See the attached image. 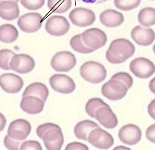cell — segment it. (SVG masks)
<instances>
[{
    "instance_id": "13",
    "label": "cell",
    "mask_w": 155,
    "mask_h": 150,
    "mask_svg": "<svg viewBox=\"0 0 155 150\" xmlns=\"http://www.w3.org/2000/svg\"><path fill=\"white\" fill-rule=\"evenodd\" d=\"M31 130V126L26 120L19 119L10 123L7 135L15 140L23 141L27 138Z\"/></svg>"
},
{
    "instance_id": "36",
    "label": "cell",
    "mask_w": 155,
    "mask_h": 150,
    "mask_svg": "<svg viewBox=\"0 0 155 150\" xmlns=\"http://www.w3.org/2000/svg\"><path fill=\"white\" fill-rule=\"evenodd\" d=\"M146 134V138L149 141L155 143V124L151 125L147 128Z\"/></svg>"
},
{
    "instance_id": "34",
    "label": "cell",
    "mask_w": 155,
    "mask_h": 150,
    "mask_svg": "<svg viewBox=\"0 0 155 150\" xmlns=\"http://www.w3.org/2000/svg\"><path fill=\"white\" fill-rule=\"evenodd\" d=\"M20 150H42L41 144L36 141L30 140L23 142L20 148Z\"/></svg>"
},
{
    "instance_id": "12",
    "label": "cell",
    "mask_w": 155,
    "mask_h": 150,
    "mask_svg": "<svg viewBox=\"0 0 155 150\" xmlns=\"http://www.w3.org/2000/svg\"><path fill=\"white\" fill-rule=\"evenodd\" d=\"M43 17L36 12L28 13L21 16L17 24L22 31L31 33L40 30L42 25Z\"/></svg>"
},
{
    "instance_id": "25",
    "label": "cell",
    "mask_w": 155,
    "mask_h": 150,
    "mask_svg": "<svg viewBox=\"0 0 155 150\" xmlns=\"http://www.w3.org/2000/svg\"><path fill=\"white\" fill-rule=\"evenodd\" d=\"M138 21L141 25L149 27L155 24V8L147 7L143 8L138 15Z\"/></svg>"
},
{
    "instance_id": "11",
    "label": "cell",
    "mask_w": 155,
    "mask_h": 150,
    "mask_svg": "<svg viewBox=\"0 0 155 150\" xmlns=\"http://www.w3.org/2000/svg\"><path fill=\"white\" fill-rule=\"evenodd\" d=\"M53 90L62 94H70L76 89V84L72 78L63 74H55L49 80Z\"/></svg>"
},
{
    "instance_id": "19",
    "label": "cell",
    "mask_w": 155,
    "mask_h": 150,
    "mask_svg": "<svg viewBox=\"0 0 155 150\" xmlns=\"http://www.w3.org/2000/svg\"><path fill=\"white\" fill-rule=\"evenodd\" d=\"M45 103L40 98L32 96L23 97L20 107L23 111L30 114H37L42 112Z\"/></svg>"
},
{
    "instance_id": "42",
    "label": "cell",
    "mask_w": 155,
    "mask_h": 150,
    "mask_svg": "<svg viewBox=\"0 0 155 150\" xmlns=\"http://www.w3.org/2000/svg\"><path fill=\"white\" fill-rule=\"evenodd\" d=\"M153 51L154 53L155 54V44L153 47Z\"/></svg>"
},
{
    "instance_id": "35",
    "label": "cell",
    "mask_w": 155,
    "mask_h": 150,
    "mask_svg": "<svg viewBox=\"0 0 155 150\" xmlns=\"http://www.w3.org/2000/svg\"><path fill=\"white\" fill-rule=\"evenodd\" d=\"M88 147L85 144L78 142H73L69 143L65 148V150H88Z\"/></svg>"
},
{
    "instance_id": "23",
    "label": "cell",
    "mask_w": 155,
    "mask_h": 150,
    "mask_svg": "<svg viewBox=\"0 0 155 150\" xmlns=\"http://www.w3.org/2000/svg\"><path fill=\"white\" fill-rule=\"evenodd\" d=\"M97 123L89 120H85L79 122L75 125L74 133L78 139L87 141L88 135L94 129L99 128Z\"/></svg>"
},
{
    "instance_id": "38",
    "label": "cell",
    "mask_w": 155,
    "mask_h": 150,
    "mask_svg": "<svg viewBox=\"0 0 155 150\" xmlns=\"http://www.w3.org/2000/svg\"><path fill=\"white\" fill-rule=\"evenodd\" d=\"M6 123V120L5 116L0 112V132L3 130Z\"/></svg>"
},
{
    "instance_id": "6",
    "label": "cell",
    "mask_w": 155,
    "mask_h": 150,
    "mask_svg": "<svg viewBox=\"0 0 155 150\" xmlns=\"http://www.w3.org/2000/svg\"><path fill=\"white\" fill-rule=\"evenodd\" d=\"M84 44L94 51L104 46L107 42V36L104 32L97 28L87 29L81 34Z\"/></svg>"
},
{
    "instance_id": "26",
    "label": "cell",
    "mask_w": 155,
    "mask_h": 150,
    "mask_svg": "<svg viewBox=\"0 0 155 150\" xmlns=\"http://www.w3.org/2000/svg\"><path fill=\"white\" fill-rule=\"evenodd\" d=\"M72 4L71 0H48L47 6L53 12L62 14L67 12Z\"/></svg>"
},
{
    "instance_id": "29",
    "label": "cell",
    "mask_w": 155,
    "mask_h": 150,
    "mask_svg": "<svg viewBox=\"0 0 155 150\" xmlns=\"http://www.w3.org/2000/svg\"><path fill=\"white\" fill-rule=\"evenodd\" d=\"M102 99L94 98L90 99L86 103L85 111L87 114L92 118H94L95 112L101 106L107 105Z\"/></svg>"
},
{
    "instance_id": "5",
    "label": "cell",
    "mask_w": 155,
    "mask_h": 150,
    "mask_svg": "<svg viewBox=\"0 0 155 150\" xmlns=\"http://www.w3.org/2000/svg\"><path fill=\"white\" fill-rule=\"evenodd\" d=\"M77 63L75 55L70 51L58 52L51 60V65L57 72H67L73 69Z\"/></svg>"
},
{
    "instance_id": "40",
    "label": "cell",
    "mask_w": 155,
    "mask_h": 150,
    "mask_svg": "<svg viewBox=\"0 0 155 150\" xmlns=\"http://www.w3.org/2000/svg\"><path fill=\"white\" fill-rule=\"evenodd\" d=\"M149 87L151 91L155 94V77L150 82Z\"/></svg>"
},
{
    "instance_id": "7",
    "label": "cell",
    "mask_w": 155,
    "mask_h": 150,
    "mask_svg": "<svg viewBox=\"0 0 155 150\" xmlns=\"http://www.w3.org/2000/svg\"><path fill=\"white\" fill-rule=\"evenodd\" d=\"M130 71L140 79H147L155 72V65L147 58L139 57L133 60L129 66Z\"/></svg>"
},
{
    "instance_id": "21",
    "label": "cell",
    "mask_w": 155,
    "mask_h": 150,
    "mask_svg": "<svg viewBox=\"0 0 155 150\" xmlns=\"http://www.w3.org/2000/svg\"><path fill=\"white\" fill-rule=\"evenodd\" d=\"M20 15L18 4L12 1L0 2V17L3 20L11 21L15 20Z\"/></svg>"
},
{
    "instance_id": "30",
    "label": "cell",
    "mask_w": 155,
    "mask_h": 150,
    "mask_svg": "<svg viewBox=\"0 0 155 150\" xmlns=\"http://www.w3.org/2000/svg\"><path fill=\"white\" fill-rule=\"evenodd\" d=\"M15 54L9 49H3L0 51V68L5 70L10 69V63Z\"/></svg>"
},
{
    "instance_id": "10",
    "label": "cell",
    "mask_w": 155,
    "mask_h": 150,
    "mask_svg": "<svg viewBox=\"0 0 155 150\" xmlns=\"http://www.w3.org/2000/svg\"><path fill=\"white\" fill-rule=\"evenodd\" d=\"M71 22L76 26L85 27L92 25L96 20L93 11L84 7H78L71 11L69 15Z\"/></svg>"
},
{
    "instance_id": "32",
    "label": "cell",
    "mask_w": 155,
    "mask_h": 150,
    "mask_svg": "<svg viewBox=\"0 0 155 150\" xmlns=\"http://www.w3.org/2000/svg\"><path fill=\"white\" fill-rule=\"evenodd\" d=\"M22 141L15 140L6 135L4 140L5 146L8 149L11 150H20V147L22 143Z\"/></svg>"
},
{
    "instance_id": "24",
    "label": "cell",
    "mask_w": 155,
    "mask_h": 150,
    "mask_svg": "<svg viewBox=\"0 0 155 150\" xmlns=\"http://www.w3.org/2000/svg\"><path fill=\"white\" fill-rule=\"evenodd\" d=\"M19 36L18 30L14 25L5 24L0 26V41L5 43L13 42Z\"/></svg>"
},
{
    "instance_id": "1",
    "label": "cell",
    "mask_w": 155,
    "mask_h": 150,
    "mask_svg": "<svg viewBox=\"0 0 155 150\" xmlns=\"http://www.w3.org/2000/svg\"><path fill=\"white\" fill-rule=\"evenodd\" d=\"M135 47L129 40L119 38L113 41L106 53L107 60L113 64L123 63L133 56Z\"/></svg>"
},
{
    "instance_id": "15",
    "label": "cell",
    "mask_w": 155,
    "mask_h": 150,
    "mask_svg": "<svg viewBox=\"0 0 155 150\" xmlns=\"http://www.w3.org/2000/svg\"><path fill=\"white\" fill-rule=\"evenodd\" d=\"M118 138L123 143L133 146L137 144L141 140L142 131L137 125L127 124L119 130Z\"/></svg>"
},
{
    "instance_id": "4",
    "label": "cell",
    "mask_w": 155,
    "mask_h": 150,
    "mask_svg": "<svg viewBox=\"0 0 155 150\" xmlns=\"http://www.w3.org/2000/svg\"><path fill=\"white\" fill-rule=\"evenodd\" d=\"M129 89L128 85L121 80L111 78L102 86L101 92L108 99L117 101L124 98Z\"/></svg>"
},
{
    "instance_id": "14",
    "label": "cell",
    "mask_w": 155,
    "mask_h": 150,
    "mask_svg": "<svg viewBox=\"0 0 155 150\" xmlns=\"http://www.w3.org/2000/svg\"><path fill=\"white\" fill-rule=\"evenodd\" d=\"M10 69L20 74L31 72L35 67V62L32 57L26 54H15L11 60Z\"/></svg>"
},
{
    "instance_id": "16",
    "label": "cell",
    "mask_w": 155,
    "mask_h": 150,
    "mask_svg": "<svg viewBox=\"0 0 155 150\" xmlns=\"http://www.w3.org/2000/svg\"><path fill=\"white\" fill-rule=\"evenodd\" d=\"M94 119L107 129H114L118 124L116 115L108 104L98 108L95 112Z\"/></svg>"
},
{
    "instance_id": "18",
    "label": "cell",
    "mask_w": 155,
    "mask_h": 150,
    "mask_svg": "<svg viewBox=\"0 0 155 150\" xmlns=\"http://www.w3.org/2000/svg\"><path fill=\"white\" fill-rule=\"evenodd\" d=\"M131 37L138 45L147 46L155 40L154 31L151 28H145L140 25L135 26L131 33Z\"/></svg>"
},
{
    "instance_id": "27",
    "label": "cell",
    "mask_w": 155,
    "mask_h": 150,
    "mask_svg": "<svg viewBox=\"0 0 155 150\" xmlns=\"http://www.w3.org/2000/svg\"><path fill=\"white\" fill-rule=\"evenodd\" d=\"M70 43L71 48L79 53L87 54L94 51L84 44L81 38V34H76L73 36L70 41Z\"/></svg>"
},
{
    "instance_id": "37",
    "label": "cell",
    "mask_w": 155,
    "mask_h": 150,
    "mask_svg": "<svg viewBox=\"0 0 155 150\" xmlns=\"http://www.w3.org/2000/svg\"><path fill=\"white\" fill-rule=\"evenodd\" d=\"M147 111L151 118L155 120V99L153 100L148 105Z\"/></svg>"
},
{
    "instance_id": "22",
    "label": "cell",
    "mask_w": 155,
    "mask_h": 150,
    "mask_svg": "<svg viewBox=\"0 0 155 150\" xmlns=\"http://www.w3.org/2000/svg\"><path fill=\"white\" fill-rule=\"evenodd\" d=\"M49 95V90L47 86L41 83H34L26 87L22 94V97L32 96L41 99L45 103Z\"/></svg>"
},
{
    "instance_id": "9",
    "label": "cell",
    "mask_w": 155,
    "mask_h": 150,
    "mask_svg": "<svg viewBox=\"0 0 155 150\" xmlns=\"http://www.w3.org/2000/svg\"><path fill=\"white\" fill-rule=\"evenodd\" d=\"M70 27V23L65 17L53 15L46 21L45 29L51 35L59 37L66 34L69 31Z\"/></svg>"
},
{
    "instance_id": "8",
    "label": "cell",
    "mask_w": 155,
    "mask_h": 150,
    "mask_svg": "<svg viewBox=\"0 0 155 150\" xmlns=\"http://www.w3.org/2000/svg\"><path fill=\"white\" fill-rule=\"evenodd\" d=\"M87 141L94 147L100 149H108L114 144L113 136L100 127L94 129L90 132Z\"/></svg>"
},
{
    "instance_id": "39",
    "label": "cell",
    "mask_w": 155,
    "mask_h": 150,
    "mask_svg": "<svg viewBox=\"0 0 155 150\" xmlns=\"http://www.w3.org/2000/svg\"><path fill=\"white\" fill-rule=\"evenodd\" d=\"M78 2H82L86 3L100 4L108 0H75Z\"/></svg>"
},
{
    "instance_id": "20",
    "label": "cell",
    "mask_w": 155,
    "mask_h": 150,
    "mask_svg": "<svg viewBox=\"0 0 155 150\" xmlns=\"http://www.w3.org/2000/svg\"><path fill=\"white\" fill-rule=\"evenodd\" d=\"M100 22L106 27L114 28L123 23L124 15L121 12L113 9H107L102 12L99 16Z\"/></svg>"
},
{
    "instance_id": "41",
    "label": "cell",
    "mask_w": 155,
    "mask_h": 150,
    "mask_svg": "<svg viewBox=\"0 0 155 150\" xmlns=\"http://www.w3.org/2000/svg\"><path fill=\"white\" fill-rule=\"evenodd\" d=\"M14 1V2H16V3H18L19 2V0H0V2H3V1Z\"/></svg>"
},
{
    "instance_id": "3",
    "label": "cell",
    "mask_w": 155,
    "mask_h": 150,
    "mask_svg": "<svg viewBox=\"0 0 155 150\" xmlns=\"http://www.w3.org/2000/svg\"><path fill=\"white\" fill-rule=\"evenodd\" d=\"M80 74L82 78L86 81L97 84L105 80L107 72L103 64L97 62L90 61L81 65Z\"/></svg>"
},
{
    "instance_id": "33",
    "label": "cell",
    "mask_w": 155,
    "mask_h": 150,
    "mask_svg": "<svg viewBox=\"0 0 155 150\" xmlns=\"http://www.w3.org/2000/svg\"><path fill=\"white\" fill-rule=\"evenodd\" d=\"M111 78L118 79L124 82L128 85L129 88H131L133 85L134 80L132 76L126 72H118L114 74Z\"/></svg>"
},
{
    "instance_id": "31",
    "label": "cell",
    "mask_w": 155,
    "mask_h": 150,
    "mask_svg": "<svg viewBox=\"0 0 155 150\" xmlns=\"http://www.w3.org/2000/svg\"><path fill=\"white\" fill-rule=\"evenodd\" d=\"M23 6L31 11L41 9L45 4V0H21Z\"/></svg>"
},
{
    "instance_id": "28",
    "label": "cell",
    "mask_w": 155,
    "mask_h": 150,
    "mask_svg": "<svg viewBox=\"0 0 155 150\" xmlns=\"http://www.w3.org/2000/svg\"><path fill=\"white\" fill-rule=\"evenodd\" d=\"M141 0H114L115 6L123 11H129L138 7Z\"/></svg>"
},
{
    "instance_id": "17",
    "label": "cell",
    "mask_w": 155,
    "mask_h": 150,
    "mask_svg": "<svg viewBox=\"0 0 155 150\" xmlns=\"http://www.w3.org/2000/svg\"><path fill=\"white\" fill-rule=\"evenodd\" d=\"M23 85V80L19 75L12 73H6L0 76V86L7 93H18Z\"/></svg>"
},
{
    "instance_id": "2",
    "label": "cell",
    "mask_w": 155,
    "mask_h": 150,
    "mask_svg": "<svg viewBox=\"0 0 155 150\" xmlns=\"http://www.w3.org/2000/svg\"><path fill=\"white\" fill-rule=\"evenodd\" d=\"M37 136L43 141L48 150H60L64 142V137L59 125L46 123L38 126L36 129Z\"/></svg>"
}]
</instances>
